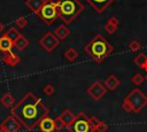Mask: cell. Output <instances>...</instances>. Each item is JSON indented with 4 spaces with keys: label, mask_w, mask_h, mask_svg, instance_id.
I'll return each instance as SVG.
<instances>
[{
    "label": "cell",
    "mask_w": 147,
    "mask_h": 132,
    "mask_svg": "<svg viewBox=\"0 0 147 132\" xmlns=\"http://www.w3.org/2000/svg\"><path fill=\"white\" fill-rule=\"evenodd\" d=\"M10 112L26 130L32 131L44 117L48 116L49 109L44 104L40 98L36 96L32 92H28L13 108H10Z\"/></svg>",
    "instance_id": "cell-1"
},
{
    "label": "cell",
    "mask_w": 147,
    "mask_h": 132,
    "mask_svg": "<svg viewBox=\"0 0 147 132\" xmlns=\"http://www.w3.org/2000/svg\"><path fill=\"white\" fill-rule=\"evenodd\" d=\"M84 51L94 62L102 63L105 59L114 51V46L108 42L102 34L96 33L84 47Z\"/></svg>",
    "instance_id": "cell-2"
},
{
    "label": "cell",
    "mask_w": 147,
    "mask_h": 132,
    "mask_svg": "<svg viewBox=\"0 0 147 132\" xmlns=\"http://www.w3.org/2000/svg\"><path fill=\"white\" fill-rule=\"evenodd\" d=\"M59 18L63 21V24H70L83 10L84 5L79 0H57L56 2Z\"/></svg>",
    "instance_id": "cell-3"
},
{
    "label": "cell",
    "mask_w": 147,
    "mask_h": 132,
    "mask_svg": "<svg viewBox=\"0 0 147 132\" xmlns=\"http://www.w3.org/2000/svg\"><path fill=\"white\" fill-rule=\"evenodd\" d=\"M147 106V95H145L138 87L133 88L123 100L122 109L126 112L138 114Z\"/></svg>",
    "instance_id": "cell-4"
},
{
    "label": "cell",
    "mask_w": 147,
    "mask_h": 132,
    "mask_svg": "<svg viewBox=\"0 0 147 132\" xmlns=\"http://www.w3.org/2000/svg\"><path fill=\"white\" fill-rule=\"evenodd\" d=\"M39 18L46 24V25H52L56 18L59 17V11H57V6L53 1L45 2L44 6L41 7L40 11L38 13Z\"/></svg>",
    "instance_id": "cell-5"
},
{
    "label": "cell",
    "mask_w": 147,
    "mask_h": 132,
    "mask_svg": "<svg viewBox=\"0 0 147 132\" xmlns=\"http://www.w3.org/2000/svg\"><path fill=\"white\" fill-rule=\"evenodd\" d=\"M68 132H94L91 123H90V117H87L83 111L76 115L75 121L67 126Z\"/></svg>",
    "instance_id": "cell-6"
},
{
    "label": "cell",
    "mask_w": 147,
    "mask_h": 132,
    "mask_svg": "<svg viewBox=\"0 0 147 132\" xmlns=\"http://www.w3.org/2000/svg\"><path fill=\"white\" fill-rule=\"evenodd\" d=\"M60 44V40L53 32H46L39 40V45L48 53H52Z\"/></svg>",
    "instance_id": "cell-7"
},
{
    "label": "cell",
    "mask_w": 147,
    "mask_h": 132,
    "mask_svg": "<svg viewBox=\"0 0 147 132\" xmlns=\"http://www.w3.org/2000/svg\"><path fill=\"white\" fill-rule=\"evenodd\" d=\"M22 124L20 123V121L14 115H9L1 122L0 132H18Z\"/></svg>",
    "instance_id": "cell-8"
},
{
    "label": "cell",
    "mask_w": 147,
    "mask_h": 132,
    "mask_svg": "<svg viewBox=\"0 0 147 132\" xmlns=\"http://www.w3.org/2000/svg\"><path fill=\"white\" fill-rule=\"evenodd\" d=\"M106 92H107L106 86H105L101 81H99V80L94 81V83L87 88V94H88L94 101H99L100 99H102L103 95L106 94Z\"/></svg>",
    "instance_id": "cell-9"
},
{
    "label": "cell",
    "mask_w": 147,
    "mask_h": 132,
    "mask_svg": "<svg viewBox=\"0 0 147 132\" xmlns=\"http://www.w3.org/2000/svg\"><path fill=\"white\" fill-rule=\"evenodd\" d=\"M96 13H102L105 11L113 2L114 0H85Z\"/></svg>",
    "instance_id": "cell-10"
},
{
    "label": "cell",
    "mask_w": 147,
    "mask_h": 132,
    "mask_svg": "<svg viewBox=\"0 0 147 132\" xmlns=\"http://www.w3.org/2000/svg\"><path fill=\"white\" fill-rule=\"evenodd\" d=\"M2 61L6 64L10 65V67H15L21 62V57L17 54H15L11 51H9V52H5L2 54Z\"/></svg>",
    "instance_id": "cell-11"
},
{
    "label": "cell",
    "mask_w": 147,
    "mask_h": 132,
    "mask_svg": "<svg viewBox=\"0 0 147 132\" xmlns=\"http://www.w3.org/2000/svg\"><path fill=\"white\" fill-rule=\"evenodd\" d=\"M38 126H39V129H40L41 132H53V131L55 130L54 119H52V118L48 117V116L44 117V118L39 122Z\"/></svg>",
    "instance_id": "cell-12"
},
{
    "label": "cell",
    "mask_w": 147,
    "mask_h": 132,
    "mask_svg": "<svg viewBox=\"0 0 147 132\" xmlns=\"http://www.w3.org/2000/svg\"><path fill=\"white\" fill-rule=\"evenodd\" d=\"M118 24H119V21L117 20V17L115 16H111L107 20L105 26H103V30L108 33V34H114L116 32V30L118 29Z\"/></svg>",
    "instance_id": "cell-13"
},
{
    "label": "cell",
    "mask_w": 147,
    "mask_h": 132,
    "mask_svg": "<svg viewBox=\"0 0 147 132\" xmlns=\"http://www.w3.org/2000/svg\"><path fill=\"white\" fill-rule=\"evenodd\" d=\"M119 84H121V81L118 80V78H117L115 75H109V76L105 79V81H103V85H105L106 88L109 90V91H115V90L119 86Z\"/></svg>",
    "instance_id": "cell-14"
},
{
    "label": "cell",
    "mask_w": 147,
    "mask_h": 132,
    "mask_svg": "<svg viewBox=\"0 0 147 132\" xmlns=\"http://www.w3.org/2000/svg\"><path fill=\"white\" fill-rule=\"evenodd\" d=\"M59 117H60V119L64 123V126L67 127V126H69L74 121H75V115H74V112L70 110V109H64L60 115H59Z\"/></svg>",
    "instance_id": "cell-15"
},
{
    "label": "cell",
    "mask_w": 147,
    "mask_h": 132,
    "mask_svg": "<svg viewBox=\"0 0 147 132\" xmlns=\"http://www.w3.org/2000/svg\"><path fill=\"white\" fill-rule=\"evenodd\" d=\"M13 47H14V41L10 40L6 34L0 37V52H2V53L9 52V51H11Z\"/></svg>",
    "instance_id": "cell-16"
},
{
    "label": "cell",
    "mask_w": 147,
    "mask_h": 132,
    "mask_svg": "<svg viewBox=\"0 0 147 132\" xmlns=\"http://www.w3.org/2000/svg\"><path fill=\"white\" fill-rule=\"evenodd\" d=\"M44 3H45L44 0H26V1H25L26 7H28L30 10H32L36 15H38V13L40 11V9H41V7L44 6Z\"/></svg>",
    "instance_id": "cell-17"
},
{
    "label": "cell",
    "mask_w": 147,
    "mask_h": 132,
    "mask_svg": "<svg viewBox=\"0 0 147 132\" xmlns=\"http://www.w3.org/2000/svg\"><path fill=\"white\" fill-rule=\"evenodd\" d=\"M54 34L57 37L59 40H65L67 37L70 34V30L67 28L65 24H61V25H59V26L55 29Z\"/></svg>",
    "instance_id": "cell-18"
},
{
    "label": "cell",
    "mask_w": 147,
    "mask_h": 132,
    "mask_svg": "<svg viewBox=\"0 0 147 132\" xmlns=\"http://www.w3.org/2000/svg\"><path fill=\"white\" fill-rule=\"evenodd\" d=\"M133 62L136 65H138L140 69L145 70L147 72V55L144 54V53H140L138 54L134 59H133Z\"/></svg>",
    "instance_id": "cell-19"
},
{
    "label": "cell",
    "mask_w": 147,
    "mask_h": 132,
    "mask_svg": "<svg viewBox=\"0 0 147 132\" xmlns=\"http://www.w3.org/2000/svg\"><path fill=\"white\" fill-rule=\"evenodd\" d=\"M0 102L5 108H13L15 106V99L10 93H5L1 96Z\"/></svg>",
    "instance_id": "cell-20"
},
{
    "label": "cell",
    "mask_w": 147,
    "mask_h": 132,
    "mask_svg": "<svg viewBox=\"0 0 147 132\" xmlns=\"http://www.w3.org/2000/svg\"><path fill=\"white\" fill-rule=\"evenodd\" d=\"M29 40L23 36V34H21L15 41H14V47L17 49V51H24L28 46H29Z\"/></svg>",
    "instance_id": "cell-21"
},
{
    "label": "cell",
    "mask_w": 147,
    "mask_h": 132,
    "mask_svg": "<svg viewBox=\"0 0 147 132\" xmlns=\"http://www.w3.org/2000/svg\"><path fill=\"white\" fill-rule=\"evenodd\" d=\"M78 52L74 48V47H69L65 52H64V57H65V60L67 61H69V62H75L77 59H78Z\"/></svg>",
    "instance_id": "cell-22"
},
{
    "label": "cell",
    "mask_w": 147,
    "mask_h": 132,
    "mask_svg": "<svg viewBox=\"0 0 147 132\" xmlns=\"http://www.w3.org/2000/svg\"><path fill=\"white\" fill-rule=\"evenodd\" d=\"M10 40H13V41H15L20 36H21V33L18 32V30L16 29V28H14V26H11V28H9L7 31H6V33H5Z\"/></svg>",
    "instance_id": "cell-23"
},
{
    "label": "cell",
    "mask_w": 147,
    "mask_h": 132,
    "mask_svg": "<svg viewBox=\"0 0 147 132\" xmlns=\"http://www.w3.org/2000/svg\"><path fill=\"white\" fill-rule=\"evenodd\" d=\"M140 48H141V44H140L138 40H132V41L129 44V49H130L131 52H138Z\"/></svg>",
    "instance_id": "cell-24"
},
{
    "label": "cell",
    "mask_w": 147,
    "mask_h": 132,
    "mask_svg": "<svg viewBox=\"0 0 147 132\" xmlns=\"http://www.w3.org/2000/svg\"><path fill=\"white\" fill-rule=\"evenodd\" d=\"M145 80V77L141 75V73H136L133 77H132V83L134 85H141Z\"/></svg>",
    "instance_id": "cell-25"
},
{
    "label": "cell",
    "mask_w": 147,
    "mask_h": 132,
    "mask_svg": "<svg viewBox=\"0 0 147 132\" xmlns=\"http://www.w3.org/2000/svg\"><path fill=\"white\" fill-rule=\"evenodd\" d=\"M42 92H44L47 96H51V95L54 94L55 88H54V86H53L52 84H47V85H45V87L42 88Z\"/></svg>",
    "instance_id": "cell-26"
},
{
    "label": "cell",
    "mask_w": 147,
    "mask_h": 132,
    "mask_svg": "<svg viewBox=\"0 0 147 132\" xmlns=\"http://www.w3.org/2000/svg\"><path fill=\"white\" fill-rule=\"evenodd\" d=\"M15 24H16L20 29H23V28L26 26V24H28V20H26L24 16H21V17H18V18L15 21Z\"/></svg>",
    "instance_id": "cell-27"
},
{
    "label": "cell",
    "mask_w": 147,
    "mask_h": 132,
    "mask_svg": "<svg viewBox=\"0 0 147 132\" xmlns=\"http://www.w3.org/2000/svg\"><path fill=\"white\" fill-rule=\"evenodd\" d=\"M108 130V124H106L105 122H102V121H100L99 123H98V125L95 126V131L96 132H106Z\"/></svg>",
    "instance_id": "cell-28"
},
{
    "label": "cell",
    "mask_w": 147,
    "mask_h": 132,
    "mask_svg": "<svg viewBox=\"0 0 147 132\" xmlns=\"http://www.w3.org/2000/svg\"><path fill=\"white\" fill-rule=\"evenodd\" d=\"M54 124H55V130H57V131H60V130H62V129L64 127V123L60 119L59 116L54 119Z\"/></svg>",
    "instance_id": "cell-29"
},
{
    "label": "cell",
    "mask_w": 147,
    "mask_h": 132,
    "mask_svg": "<svg viewBox=\"0 0 147 132\" xmlns=\"http://www.w3.org/2000/svg\"><path fill=\"white\" fill-rule=\"evenodd\" d=\"M3 30H5V25L2 24V22H0V33H1Z\"/></svg>",
    "instance_id": "cell-30"
},
{
    "label": "cell",
    "mask_w": 147,
    "mask_h": 132,
    "mask_svg": "<svg viewBox=\"0 0 147 132\" xmlns=\"http://www.w3.org/2000/svg\"><path fill=\"white\" fill-rule=\"evenodd\" d=\"M45 2H48V1H52V0H44Z\"/></svg>",
    "instance_id": "cell-31"
},
{
    "label": "cell",
    "mask_w": 147,
    "mask_h": 132,
    "mask_svg": "<svg viewBox=\"0 0 147 132\" xmlns=\"http://www.w3.org/2000/svg\"><path fill=\"white\" fill-rule=\"evenodd\" d=\"M145 79H146V80H147V75H146V76H145Z\"/></svg>",
    "instance_id": "cell-32"
}]
</instances>
